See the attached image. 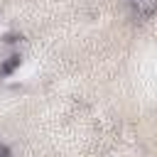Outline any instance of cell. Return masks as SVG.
<instances>
[{"label":"cell","mask_w":157,"mask_h":157,"mask_svg":"<svg viewBox=\"0 0 157 157\" xmlns=\"http://www.w3.org/2000/svg\"><path fill=\"white\" fill-rule=\"evenodd\" d=\"M132 5L137 10V15H142V17H152L157 10V0H132Z\"/></svg>","instance_id":"1"},{"label":"cell","mask_w":157,"mask_h":157,"mask_svg":"<svg viewBox=\"0 0 157 157\" xmlns=\"http://www.w3.org/2000/svg\"><path fill=\"white\" fill-rule=\"evenodd\" d=\"M17 66H20V56L15 54V56H10V61H5V64H2L0 74H2V76H7V74H10L12 69H17Z\"/></svg>","instance_id":"2"},{"label":"cell","mask_w":157,"mask_h":157,"mask_svg":"<svg viewBox=\"0 0 157 157\" xmlns=\"http://www.w3.org/2000/svg\"><path fill=\"white\" fill-rule=\"evenodd\" d=\"M0 34H5V15H2V10H0Z\"/></svg>","instance_id":"3"},{"label":"cell","mask_w":157,"mask_h":157,"mask_svg":"<svg viewBox=\"0 0 157 157\" xmlns=\"http://www.w3.org/2000/svg\"><path fill=\"white\" fill-rule=\"evenodd\" d=\"M0 157H10V150L5 145H0Z\"/></svg>","instance_id":"4"}]
</instances>
